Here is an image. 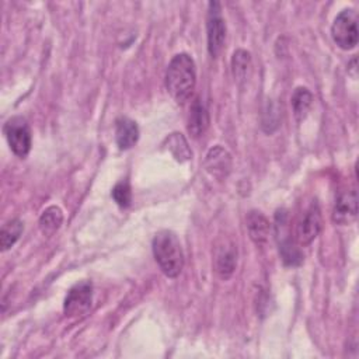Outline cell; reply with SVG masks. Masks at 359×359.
<instances>
[{
	"label": "cell",
	"instance_id": "cell-10",
	"mask_svg": "<svg viewBox=\"0 0 359 359\" xmlns=\"http://www.w3.org/2000/svg\"><path fill=\"white\" fill-rule=\"evenodd\" d=\"M247 222V230L248 236L252 240L254 244L262 245L268 241L269 231H271V223L265 217V215L259 210H250L245 217Z\"/></svg>",
	"mask_w": 359,
	"mask_h": 359
},
{
	"label": "cell",
	"instance_id": "cell-5",
	"mask_svg": "<svg viewBox=\"0 0 359 359\" xmlns=\"http://www.w3.org/2000/svg\"><path fill=\"white\" fill-rule=\"evenodd\" d=\"M206 36H208V50L210 56L216 57L223 49L226 41V21L222 17V8L217 1L209 3L208 20H206Z\"/></svg>",
	"mask_w": 359,
	"mask_h": 359
},
{
	"label": "cell",
	"instance_id": "cell-17",
	"mask_svg": "<svg viewBox=\"0 0 359 359\" xmlns=\"http://www.w3.org/2000/svg\"><path fill=\"white\" fill-rule=\"evenodd\" d=\"M22 230H24L22 222L18 219H13V220H8L7 223H4L1 227V233H0L1 251L10 250L14 245V243L20 238Z\"/></svg>",
	"mask_w": 359,
	"mask_h": 359
},
{
	"label": "cell",
	"instance_id": "cell-16",
	"mask_svg": "<svg viewBox=\"0 0 359 359\" xmlns=\"http://www.w3.org/2000/svg\"><path fill=\"white\" fill-rule=\"evenodd\" d=\"M311 102H313V94L306 87H297L293 91L290 104H292L293 114L297 121H302L307 115V112L311 107Z\"/></svg>",
	"mask_w": 359,
	"mask_h": 359
},
{
	"label": "cell",
	"instance_id": "cell-1",
	"mask_svg": "<svg viewBox=\"0 0 359 359\" xmlns=\"http://www.w3.org/2000/svg\"><path fill=\"white\" fill-rule=\"evenodd\" d=\"M196 84L195 62L188 53L175 55L165 70V88L172 100L184 104L192 94Z\"/></svg>",
	"mask_w": 359,
	"mask_h": 359
},
{
	"label": "cell",
	"instance_id": "cell-18",
	"mask_svg": "<svg viewBox=\"0 0 359 359\" xmlns=\"http://www.w3.org/2000/svg\"><path fill=\"white\" fill-rule=\"evenodd\" d=\"M167 149L170 150V153L174 156V158L177 161H188L191 158V149L188 146V142L185 140V137L181 133H171L167 137Z\"/></svg>",
	"mask_w": 359,
	"mask_h": 359
},
{
	"label": "cell",
	"instance_id": "cell-14",
	"mask_svg": "<svg viewBox=\"0 0 359 359\" xmlns=\"http://www.w3.org/2000/svg\"><path fill=\"white\" fill-rule=\"evenodd\" d=\"M63 223V212L59 206H48L39 216V229L45 236L53 234Z\"/></svg>",
	"mask_w": 359,
	"mask_h": 359
},
{
	"label": "cell",
	"instance_id": "cell-4",
	"mask_svg": "<svg viewBox=\"0 0 359 359\" xmlns=\"http://www.w3.org/2000/svg\"><path fill=\"white\" fill-rule=\"evenodd\" d=\"M11 151L24 158L31 150V130L27 121L21 116L10 118L3 128Z\"/></svg>",
	"mask_w": 359,
	"mask_h": 359
},
{
	"label": "cell",
	"instance_id": "cell-7",
	"mask_svg": "<svg viewBox=\"0 0 359 359\" xmlns=\"http://www.w3.org/2000/svg\"><path fill=\"white\" fill-rule=\"evenodd\" d=\"M358 215V194L355 189L339 194L332 210V220L337 224H349Z\"/></svg>",
	"mask_w": 359,
	"mask_h": 359
},
{
	"label": "cell",
	"instance_id": "cell-20",
	"mask_svg": "<svg viewBox=\"0 0 359 359\" xmlns=\"http://www.w3.org/2000/svg\"><path fill=\"white\" fill-rule=\"evenodd\" d=\"M111 196L114 198V201L121 206V208H126L130 205L132 202V191L130 187L126 181H121L118 182L111 192Z\"/></svg>",
	"mask_w": 359,
	"mask_h": 359
},
{
	"label": "cell",
	"instance_id": "cell-11",
	"mask_svg": "<svg viewBox=\"0 0 359 359\" xmlns=\"http://www.w3.org/2000/svg\"><path fill=\"white\" fill-rule=\"evenodd\" d=\"M216 272L222 279H229L237 266V248L233 243H224L217 247L215 258Z\"/></svg>",
	"mask_w": 359,
	"mask_h": 359
},
{
	"label": "cell",
	"instance_id": "cell-15",
	"mask_svg": "<svg viewBox=\"0 0 359 359\" xmlns=\"http://www.w3.org/2000/svg\"><path fill=\"white\" fill-rule=\"evenodd\" d=\"M251 67V55L245 49L234 50L231 56V73L234 80L241 84L247 80L248 72Z\"/></svg>",
	"mask_w": 359,
	"mask_h": 359
},
{
	"label": "cell",
	"instance_id": "cell-6",
	"mask_svg": "<svg viewBox=\"0 0 359 359\" xmlns=\"http://www.w3.org/2000/svg\"><path fill=\"white\" fill-rule=\"evenodd\" d=\"M93 302V285L87 280L76 283L67 292L63 302V311L67 317H79L88 311Z\"/></svg>",
	"mask_w": 359,
	"mask_h": 359
},
{
	"label": "cell",
	"instance_id": "cell-21",
	"mask_svg": "<svg viewBox=\"0 0 359 359\" xmlns=\"http://www.w3.org/2000/svg\"><path fill=\"white\" fill-rule=\"evenodd\" d=\"M278 122H279V112L276 109V107L273 104H268V108L264 112V118H262V126L264 129L266 128V125H269L268 128V133L273 132L278 128Z\"/></svg>",
	"mask_w": 359,
	"mask_h": 359
},
{
	"label": "cell",
	"instance_id": "cell-13",
	"mask_svg": "<svg viewBox=\"0 0 359 359\" xmlns=\"http://www.w3.org/2000/svg\"><path fill=\"white\" fill-rule=\"evenodd\" d=\"M209 126V114L206 107L199 98H196L189 109L188 115V132L192 137L202 136Z\"/></svg>",
	"mask_w": 359,
	"mask_h": 359
},
{
	"label": "cell",
	"instance_id": "cell-9",
	"mask_svg": "<svg viewBox=\"0 0 359 359\" xmlns=\"http://www.w3.org/2000/svg\"><path fill=\"white\" fill-rule=\"evenodd\" d=\"M205 168L215 178H219V180L226 178L231 171L230 153L222 146L212 147L206 154Z\"/></svg>",
	"mask_w": 359,
	"mask_h": 359
},
{
	"label": "cell",
	"instance_id": "cell-19",
	"mask_svg": "<svg viewBox=\"0 0 359 359\" xmlns=\"http://www.w3.org/2000/svg\"><path fill=\"white\" fill-rule=\"evenodd\" d=\"M279 251H280V255H282V259L286 265H300L302 261H303V254L302 251L299 250V247H296L290 240H285L282 241L280 247H279Z\"/></svg>",
	"mask_w": 359,
	"mask_h": 359
},
{
	"label": "cell",
	"instance_id": "cell-12",
	"mask_svg": "<svg viewBox=\"0 0 359 359\" xmlns=\"http://www.w3.org/2000/svg\"><path fill=\"white\" fill-rule=\"evenodd\" d=\"M139 139L137 123L126 116H121L115 122V140L121 150H128Z\"/></svg>",
	"mask_w": 359,
	"mask_h": 359
},
{
	"label": "cell",
	"instance_id": "cell-2",
	"mask_svg": "<svg viewBox=\"0 0 359 359\" xmlns=\"http://www.w3.org/2000/svg\"><path fill=\"white\" fill-rule=\"evenodd\" d=\"M151 248L161 272L168 278H177L184 266V252L177 234L171 230H160L153 237Z\"/></svg>",
	"mask_w": 359,
	"mask_h": 359
},
{
	"label": "cell",
	"instance_id": "cell-3",
	"mask_svg": "<svg viewBox=\"0 0 359 359\" xmlns=\"http://www.w3.org/2000/svg\"><path fill=\"white\" fill-rule=\"evenodd\" d=\"M332 41L344 50L353 49L358 45V15L352 8L342 10L331 25Z\"/></svg>",
	"mask_w": 359,
	"mask_h": 359
},
{
	"label": "cell",
	"instance_id": "cell-8",
	"mask_svg": "<svg viewBox=\"0 0 359 359\" xmlns=\"http://www.w3.org/2000/svg\"><path fill=\"white\" fill-rule=\"evenodd\" d=\"M321 230V213L317 203H313L297 224V240L302 245L310 244Z\"/></svg>",
	"mask_w": 359,
	"mask_h": 359
}]
</instances>
